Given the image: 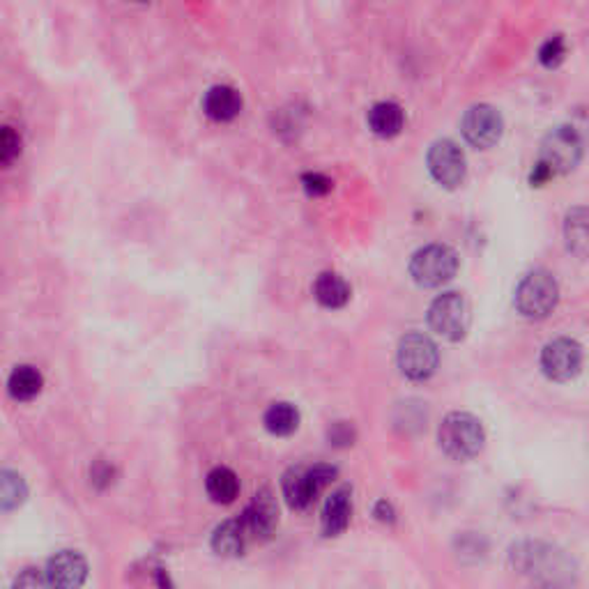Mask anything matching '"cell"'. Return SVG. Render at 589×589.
I'll list each match as a JSON object with an SVG mask.
<instances>
[{
	"label": "cell",
	"mask_w": 589,
	"mask_h": 589,
	"mask_svg": "<svg viewBox=\"0 0 589 589\" xmlns=\"http://www.w3.org/2000/svg\"><path fill=\"white\" fill-rule=\"evenodd\" d=\"M352 493L350 488L343 486L331 493L322 509V534L339 536L348 530L352 516Z\"/></svg>",
	"instance_id": "14"
},
{
	"label": "cell",
	"mask_w": 589,
	"mask_h": 589,
	"mask_svg": "<svg viewBox=\"0 0 589 589\" xmlns=\"http://www.w3.org/2000/svg\"><path fill=\"white\" fill-rule=\"evenodd\" d=\"M302 185L309 196H325L331 191V180L322 176V173H307L302 178Z\"/></svg>",
	"instance_id": "26"
},
{
	"label": "cell",
	"mask_w": 589,
	"mask_h": 589,
	"mask_svg": "<svg viewBox=\"0 0 589 589\" xmlns=\"http://www.w3.org/2000/svg\"><path fill=\"white\" fill-rule=\"evenodd\" d=\"M205 491L217 504H230L239 495L238 474L228 468H215L205 479Z\"/></svg>",
	"instance_id": "22"
},
{
	"label": "cell",
	"mask_w": 589,
	"mask_h": 589,
	"mask_svg": "<svg viewBox=\"0 0 589 589\" xmlns=\"http://www.w3.org/2000/svg\"><path fill=\"white\" fill-rule=\"evenodd\" d=\"M461 132L465 141L479 150H488L495 146L504 132V120H502L500 111L488 104H477V107L468 108V113L462 116Z\"/></svg>",
	"instance_id": "9"
},
{
	"label": "cell",
	"mask_w": 589,
	"mask_h": 589,
	"mask_svg": "<svg viewBox=\"0 0 589 589\" xmlns=\"http://www.w3.org/2000/svg\"><path fill=\"white\" fill-rule=\"evenodd\" d=\"M239 521H242L249 541H263L268 536H272L279 523V509L272 493L268 488L256 493L254 500L249 502V507L239 516Z\"/></svg>",
	"instance_id": "12"
},
{
	"label": "cell",
	"mask_w": 589,
	"mask_h": 589,
	"mask_svg": "<svg viewBox=\"0 0 589 589\" xmlns=\"http://www.w3.org/2000/svg\"><path fill=\"white\" fill-rule=\"evenodd\" d=\"M560 300V286L545 269H534L516 288V309L523 318L543 320L551 316Z\"/></svg>",
	"instance_id": "2"
},
{
	"label": "cell",
	"mask_w": 589,
	"mask_h": 589,
	"mask_svg": "<svg viewBox=\"0 0 589 589\" xmlns=\"http://www.w3.org/2000/svg\"><path fill=\"white\" fill-rule=\"evenodd\" d=\"M566 58V42L562 35H553L551 39H545L543 45L539 49V60L543 67L555 69L564 63Z\"/></svg>",
	"instance_id": "24"
},
{
	"label": "cell",
	"mask_w": 589,
	"mask_h": 589,
	"mask_svg": "<svg viewBox=\"0 0 589 589\" xmlns=\"http://www.w3.org/2000/svg\"><path fill=\"white\" fill-rule=\"evenodd\" d=\"M15 584L16 587H25V584H28V587H37V584H49V583H46L45 571H42V574H37L35 569H30V571H25V575L16 578Z\"/></svg>",
	"instance_id": "28"
},
{
	"label": "cell",
	"mask_w": 589,
	"mask_h": 589,
	"mask_svg": "<svg viewBox=\"0 0 589 589\" xmlns=\"http://www.w3.org/2000/svg\"><path fill=\"white\" fill-rule=\"evenodd\" d=\"M470 304L461 292H444L429 309V325L447 341H461L470 330Z\"/></svg>",
	"instance_id": "6"
},
{
	"label": "cell",
	"mask_w": 589,
	"mask_h": 589,
	"mask_svg": "<svg viewBox=\"0 0 589 589\" xmlns=\"http://www.w3.org/2000/svg\"><path fill=\"white\" fill-rule=\"evenodd\" d=\"M583 159V141L574 127H555L541 143L539 161L548 166L553 176L574 171Z\"/></svg>",
	"instance_id": "8"
},
{
	"label": "cell",
	"mask_w": 589,
	"mask_h": 589,
	"mask_svg": "<svg viewBox=\"0 0 589 589\" xmlns=\"http://www.w3.org/2000/svg\"><path fill=\"white\" fill-rule=\"evenodd\" d=\"M583 366V348L574 339H555L545 343L541 352V369L545 378L555 382H569L580 373Z\"/></svg>",
	"instance_id": "10"
},
{
	"label": "cell",
	"mask_w": 589,
	"mask_h": 589,
	"mask_svg": "<svg viewBox=\"0 0 589 589\" xmlns=\"http://www.w3.org/2000/svg\"><path fill=\"white\" fill-rule=\"evenodd\" d=\"M405 125L403 108L396 102H378L369 111V127L375 137L391 138L401 134Z\"/></svg>",
	"instance_id": "18"
},
{
	"label": "cell",
	"mask_w": 589,
	"mask_h": 589,
	"mask_svg": "<svg viewBox=\"0 0 589 589\" xmlns=\"http://www.w3.org/2000/svg\"><path fill=\"white\" fill-rule=\"evenodd\" d=\"M45 574L51 587H81L88 578V562L76 551H60L51 557Z\"/></svg>",
	"instance_id": "13"
},
{
	"label": "cell",
	"mask_w": 589,
	"mask_h": 589,
	"mask_svg": "<svg viewBox=\"0 0 589 589\" xmlns=\"http://www.w3.org/2000/svg\"><path fill=\"white\" fill-rule=\"evenodd\" d=\"M313 298L325 309H343L350 302V286L336 272H322L313 283Z\"/></svg>",
	"instance_id": "17"
},
{
	"label": "cell",
	"mask_w": 589,
	"mask_h": 589,
	"mask_svg": "<svg viewBox=\"0 0 589 589\" xmlns=\"http://www.w3.org/2000/svg\"><path fill=\"white\" fill-rule=\"evenodd\" d=\"M440 449L453 461H470L479 456L486 442L483 426L474 414L452 412L442 419L438 431Z\"/></svg>",
	"instance_id": "1"
},
{
	"label": "cell",
	"mask_w": 589,
	"mask_h": 589,
	"mask_svg": "<svg viewBox=\"0 0 589 589\" xmlns=\"http://www.w3.org/2000/svg\"><path fill=\"white\" fill-rule=\"evenodd\" d=\"M396 361H399L401 373L414 382L429 381L431 375L438 371L440 352L438 346L431 341L429 336L412 331L405 334L399 343V352H396Z\"/></svg>",
	"instance_id": "5"
},
{
	"label": "cell",
	"mask_w": 589,
	"mask_h": 589,
	"mask_svg": "<svg viewBox=\"0 0 589 589\" xmlns=\"http://www.w3.org/2000/svg\"><path fill=\"white\" fill-rule=\"evenodd\" d=\"M373 513H375V518H378V521H382V523H394V507H391L390 502L387 500H381L378 502V504H375V509H373Z\"/></svg>",
	"instance_id": "29"
},
{
	"label": "cell",
	"mask_w": 589,
	"mask_h": 589,
	"mask_svg": "<svg viewBox=\"0 0 589 589\" xmlns=\"http://www.w3.org/2000/svg\"><path fill=\"white\" fill-rule=\"evenodd\" d=\"M28 497V486H25L24 477L12 470H3L0 474V502H3V512H15Z\"/></svg>",
	"instance_id": "23"
},
{
	"label": "cell",
	"mask_w": 589,
	"mask_h": 589,
	"mask_svg": "<svg viewBox=\"0 0 589 589\" xmlns=\"http://www.w3.org/2000/svg\"><path fill=\"white\" fill-rule=\"evenodd\" d=\"M21 152V137L15 132V127H3L0 132V161L10 166Z\"/></svg>",
	"instance_id": "25"
},
{
	"label": "cell",
	"mask_w": 589,
	"mask_h": 589,
	"mask_svg": "<svg viewBox=\"0 0 589 589\" xmlns=\"http://www.w3.org/2000/svg\"><path fill=\"white\" fill-rule=\"evenodd\" d=\"M513 564L518 571L532 575H545L548 583H560V575L569 574V560L557 548L545 543H523L513 548Z\"/></svg>",
	"instance_id": "7"
},
{
	"label": "cell",
	"mask_w": 589,
	"mask_h": 589,
	"mask_svg": "<svg viewBox=\"0 0 589 589\" xmlns=\"http://www.w3.org/2000/svg\"><path fill=\"white\" fill-rule=\"evenodd\" d=\"M339 470L334 465H325L318 462L313 468H290L283 474V497H286L288 507L304 512L316 502V497L320 495L322 488L330 486L336 479Z\"/></svg>",
	"instance_id": "3"
},
{
	"label": "cell",
	"mask_w": 589,
	"mask_h": 589,
	"mask_svg": "<svg viewBox=\"0 0 589 589\" xmlns=\"http://www.w3.org/2000/svg\"><path fill=\"white\" fill-rule=\"evenodd\" d=\"M212 551L221 557H239L249 543V536L244 532V525L239 518L235 521H224L212 532Z\"/></svg>",
	"instance_id": "16"
},
{
	"label": "cell",
	"mask_w": 589,
	"mask_h": 589,
	"mask_svg": "<svg viewBox=\"0 0 589 589\" xmlns=\"http://www.w3.org/2000/svg\"><path fill=\"white\" fill-rule=\"evenodd\" d=\"M564 238L571 254L580 256V259L589 254V209L587 208L569 209V215H566V221H564Z\"/></svg>",
	"instance_id": "19"
},
{
	"label": "cell",
	"mask_w": 589,
	"mask_h": 589,
	"mask_svg": "<svg viewBox=\"0 0 589 589\" xmlns=\"http://www.w3.org/2000/svg\"><path fill=\"white\" fill-rule=\"evenodd\" d=\"M42 387H45V378L30 364L16 366L7 381V390L15 401H33L42 391Z\"/></svg>",
	"instance_id": "20"
},
{
	"label": "cell",
	"mask_w": 589,
	"mask_h": 589,
	"mask_svg": "<svg viewBox=\"0 0 589 589\" xmlns=\"http://www.w3.org/2000/svg\"><path fill=\"white\" fill-rule=\"evenodd\" d=\"M203 111L212 120L228 122L233 117H238L239 111H242V97L230 86H215V88H209L208 95H205Z\"/></svg>",
	"instance_id": "15"
},
{
	"label": "cell",
	"mask_w": 589,
	"mask_h": 589,
	"mask_svg": "<svg viewBox=\"0 0 589 589\" xmlns=\"http://www.w3.org/2000/svg\"><path fill=\"white\" fill-rule=\"evenodd\" d=\"M300 410L292 403H286V401H279V403H272L265 412V429L272 435H279V438H288L295 431L300 429Z\"/></svg>",
	"instance_id": "21"
},
{
	"label": "cell",
	"mask_w": 589,
	"mask_h": 589,
	"mask_svg": "<svg viewBox=\"0 0 589 589\" xmlns=\"http://www.w3.org/2000/svg\"><path fill=\"white\" fill-rule=\"evenodd\" d=\"M458 254L447 244H429L414 251L410 260V277L421 288H440L458 272Z\"/></svg>",
	"instance_id": "4"
},
{
	"label": "cell",
	"mask_w": 589,
	"mask_h": 589,
	"mask_svg": "<svg viewBox=\"0 0 589 589\" xmlns=\"http://www.w3.org/2000/svg\"><path fill=\"white\" fill-rule=\"evenodd\" d=\"M426 164H429L433 180L438 185L447 187V189H456L458 185H462L465 173H468V161H465L462 150L453 141H447V138L431 146Z\"/></svg>",
	"instance_id": "11"
},
{
	"label": "cell",
	"mask_w": 589,
	"mask_h": 589,
	"mask_svg": "<svg viewBox=\"0 0 589 589\" xmlns=\"http://www.w3.org/2000/svg\"><path fill=\"white\" fill-rule=\"evenodd\" d=\"M355 440V429L348 421H336L330 426V442L334 447H348Z\"/></svg>",
	"instance_id": "27"
}]
</instances>
